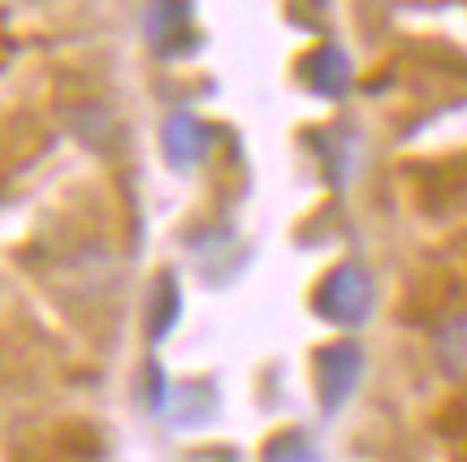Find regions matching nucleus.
Instances as JSON below:
<instances>
[{
	"label": "nucleus",
	"instance_id": "nucleus-5",
	"mask_svg": "<svg viewBox=\"0 0 467 462\" xmlns=\"http://www.w3.org/2000/svg\"><path fill=\"white\" fill-rule=\"evenodd\" d=\"M221 139H230V130L200 117L195 108H173L161 121V156L173 173H195L200 165H208Z\"/></svg>",
	"mask_w": 467,
	"mask_h": 462
},
{
	"label": "nucleus",
	"instance_id": "nucleus-7",
	"mask_svg": "<svg viewBox=\"0 0 467 462\" xmlns=\"http://www.w3.org/2000/svg\"><path fill=\"white\" fill-rule=\"evenodd\" d=\"M459 294H463V281L446 272V268H424L402 285L399 307H394V320L402 329H424V324H441L451 312H459Z\"/></svg>",
	"mask_w": 467,
	"mask_h": 462
},
{
	"label": "nucleus",
	"instance_id": "nucleus-14",
	"mask_svg": "<svg viewBox=\"0 0 467 462\" xmlns=\"http://www.w3.org/2000/svg\"><path fill=\"white\" fill-rule=\"evenodd\" d=\"M255 458L260 462H325L320 458V449H317V441H312L299 424L273 428L265 441H260V454H255Z\"/></svg>",
	"mask_w": 467,
	"mask_h": 462
},
{
	"label": "nucleus",
	"instance_id": "nucleus-15",
	"mask_svg": "<svg viewBox=\"0 0 467 462\" xmlns=\"http://www.w3.org/2000/svg\"><path fill=\"white\" fill-rule=\"evenodd\" d=\"M429 432L446 446H467V385L437 402L429 415Z\"/></svg>",
	"mask_w": 467,
	"mask_h": 462
},
{
	"label": "nucleus",
	"instance_id": "nucleus-8",
	"mask_svg": "<svg viewBox=\"0 0 467 462\" xmlns=\"http://www.w3.org/2000/svg\"><path fill=\"white\" fill-rule=\"evenodd\" d=\"M295 83L317 99H347L355 91V61L337 39H320L312 48H303L295 56Z\"/></svg>",
	"mask_w": 467,
	"mask_h": 462
},
{
	"label": "nucleus",
	"instance_id": "nucleus-9",
	"mask_svg": "<svg viewBox=\"0 0 467 462\" xmlns=\"http://www.w3.org/2000/svg\"><path fill=\"white\" fill-rule=\"evenodd\" d=\"M195 5H148L143 14V35L161 61H182L203 48V31L195 22Z\"/></svg>",
	"mask_w": 467,
	"mask_h": 462
},
{
	"label": "nucleus",
	"instance_id": "nucleus-12",
	"mask_svg": "<svg viewBox=\"0 0 467 462\" xmlns=\"http://www.w3.org/2000/svg\"><path fill=\"white\" fill-rule=\"evenodd\" d=\"M299 143L312 148V156H317V165H320V178L334 186V190L347 182L350 160H355V134L337 130V126H307V130H299Z\"/></svg>",
	"mask_w": 467,
	"mask_h": 462
},
{
	"label": "nucleus",
	"instance_id": "nucleus-16",
	"mask_svg": "<svg viewBox=\"0 0 467 462\" xmlns=\"http://www.w3.org/2000/svg\"><path fill=\"white\" fill-rule=\"evenodd\" d=\"M139 394H143V406H148L151 415H165L169 406H173V385H169L165 367H161V359H156V354H148V359H143Z\"/></svg>",
	"mask_w": 467,
	"mask_h": 462
},
{
	"label": "nucleus",
	"instance_id": "nucleus-2",
	"mask_svg": "<svg viewBox=\"0 0 467 462\" xmlns=\"http://www.w3.org/2000/svg\"><path fill=\"white\" fill-rule=\"evenodd\" d=\"M372 307H377V281H372V268L355 255L334 260L307 290V312L337 333L364 329L372 320Z\"/></svg>",
	"mask_w": 467,
	"mask_h": 462
},
{
	"label": "nucleus",
	"instance_id": "nucleus-1",
	"mask_svg": "<svg viewBox=\"0 0 467 462\" xmlns=\"http://www.w3.org/2000/svg\"><path fill=\"white\" fill-rule=\"evenodd\" d=\"M399 87L420 121H437L467 108V52L446 39H411L394 52Z\"/></svg>",
	"mask_w": 467,
	"mask_h": 462
},
{
	"label": "nucleus",
	"instance_id": "nucleus-4",
	"mask_svg": "<svg viewBox=\"0 0 467 462\" xmlns=\"http://www.w3.org/2000/svg\"><path fill=\"white\" fill-rule=\"evenodd\" d=\"M364 372H368V350L355 337H329V342L312 346L307 380H312V394H317V406L325 419H337V411L355 397Z\"/></svg>",
	"mask_w": 467,
	"mask_h": 462
},
{
	"label": "nucleus",
	"instance_id": "nucleus-13",
	"mask_svg": "<svg viewBox=\"0 0 467 462\" xmlns=\"http://www.w3.org/2000/svg\"><path fill=\"white\" fill-rule=\"evenodd\" d=\"M433 364L446 380H454L459 389L467 385V307L451 312L433 329Z\"/></svg>",
	"mask_w": 467,
	"mask_h": 462
},
{
	"label": "nucleus",
	"instance_id": "nucleus-3",
	"mask_svg": "<svg viewBox=\"0 0 467 462\" xmlns=\"http://www.w3.org/2000/svg\"><path fill=\"white\" fill-rule=\"evenodd\" d=\"M399 173L411 190V203H416L420 216H429V221L467 216V148L451 151V156L402 160Z\"/></svg>",
	"mask_w": 467,
	"mask_h": 462
},
{
	"label": "nucleus",
	"instance_id": "nucleus-10",
	"mask_svg": "<svg viewBox=\"0 0 467 462\" xmlns=\"http://www.w3.org/2000/svg\"><path fill=\"white\" fill-rule=\"evenodd\" d=\"M182 320V281L173 268H156L148 285V307H143V342L148 350L165 346L169 333Z\"/></svg>",
	"mask_w": 467,
	"mask_h": 462
},
{
	"label": "nucleus",
	"instance_id": "nucleus-17",
	"mask_svg": "<svg viewBox=\"0 0 467 462\" xmlns=\"http://www.w3.org/2000/svg\"><path fill=\"white\" fill-rule=\"evenodd\" d=\"M225 462H238V458H225Z\"/></svg>",
	"mask_w": 467,
	"mask_h": 462
},
{
	"label": "nucleus",
	"instance_id": "nucleus-11",
	"mask_svg": "<svg viewBox=\"0 0 467 462\" xmlns=\"http://www.w3.org/2000/svg\"><path fill=\"white\" fill-rule=\"evenodd\" d=\"M66 126L69 134L87 143V148L104 151V156H113V148L121 143V126H117V117L104 108L96 96H83V99H66Z\"/></svg>",
	"mask_w": 467,
	"mask_h": 462
},
{
	"label": "nucleus",
	"instance_id": "nucleus-6",
	"mask_svg": "<svg viewBox=\"0 0 467 462\" xmlns=\"http://www.w3.org/2000/svg\"><path fill=\"white\" fill-rule=\"evenodd\" d=\"M104 432L91 419H61L48 432L14 446V462H104Z\"/></svg>",
	"mask_w": 467,
	"mask_h": 462
}]
</instances>
